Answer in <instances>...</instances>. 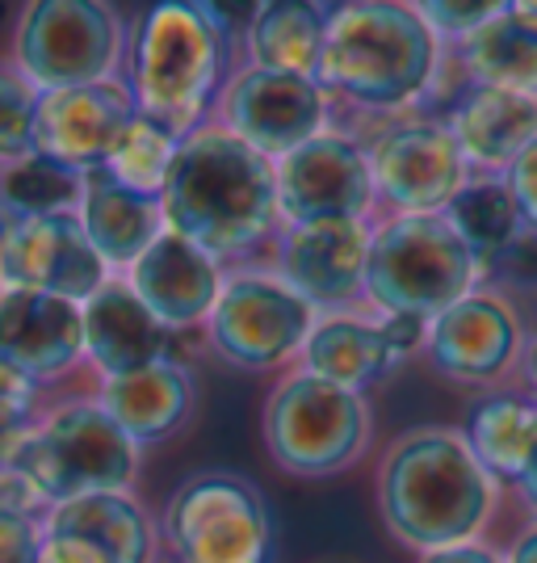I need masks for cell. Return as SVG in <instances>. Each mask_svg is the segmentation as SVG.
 <instances>
[{
	"mask_svg": "<svg viewBox=\"0 0 537 563\" xmlns=\"http://www.w3.org/2000/svg\"><path fill=\"white\" fill-rule=\"evenodd\" d=\"M143 450L118 429L97 396L64 399L25 433L9 467L22 475L43 505H64L93 493H131Z\"/></svg>",
	"mask_w": 537,
	"mask_h": 563,
	"instance_id": "8992f818",
	"label": "cell"
},
{
	"mask_svg": "<svg viewBox=\"0 0 537 563\" xmlns=\"http://www.w3.org/2000/svg\"><path fill=\"white\" fill-rule=\"evenodd\" d=\"M160 547L172 563H269L273 526L265 496L235 471H198L168 496Z\"/></svg>",
	"mask_w": 537,
	"mask_h": 563,
	"instance_id": "9c48e42d",
	"label": "cell"
},
{
	"mask_svg": "<svg viewBox=\"0 0 537 563\" xmlns=\"http://www.w3.org/2000/svg\"><path fill=\"white\" fill-rule=\"evenodd\" d=\"M160 521L135 493H93L43 514L38 563H156Z\"/></svg>",
	"mask_w": 537,
	"mask_h": 563,
	"instance_id": "e0dca14e",
	"label": "cell"
},
{
	"mask_svg": "<svg viewBox=\"0 0 537 563\" xmlns=\"http://www.w3.org/2000/svg\"><path fill=\"white\" fill-rule=\"evenodd\" d=\"M0 366L34 387L64 383L85 366V311L59 295L0 286Z\"/></svg>",
	"mask_w": 537,
	"mask_h": 563,
	"instance_id": "ac0fdd59",
	"label": "cell"
},
{
	"mask_svg": "<svg viewBox=\"0 0 537 563\" xmlns=\"http://www.w3.org/2000/svg\"><path fill=\"white\" fill-rule=\"evenodd\" d=\"M114 278L97 257L76 211L38 214V219H4L0 228V286L4 290H38L71 303H89Z\"/></svg>",
	"mask_w": 537,
	"mask_h": 563,
	"instance_id": "2e32d148",
	"label": "cell"
},
{
	"mask_svg": "<svg viewBox=\"0 0 537 563\" xmlns=\"http://www.w3.org/2000/svg\"><path fill=\"white\" fill-rule=\"evenodd\" d=\"M239 34L206 0H164L131 25L122 80L135 110L189 140L214 122V106L235 76Z\"/></svg>",
	"mask_w": 537,
	"mask_h": 563,
	"instance_id": "277c9868",
	"label": "cell"
},
{
	"mask_svg": "<svg viewBox=\"0 0 537 563\" xmlns=\"http://www.w3.org/2000/svg\"><path fill=\"white\" fill-rule=\"evenodd\" d=\"M0 228H4V219H0Z\"/></svg>",
	"mask_w": 537,
	"mask_h": 563,
	"instance_id": "b9f144b4",
	"label": "cell"
},
{
	"mask_svg": "<svg viewBox=\"0 0 537 563\" xmlns=\"http://www.w3.org/2000/svg\"><path fill=\"white\" fill-rule=\"evenodd\" d=\"M513 493H516V500H521V509H525V514H529L537 521V463L529 471H525L521 479H516Z\"/></svg>",
	"mask_w": 537,
	"mask_h": 563,
	"instance_id": "60d3db41",
	"label": "cell"
},
{
	"mask_svg": "<svg viewBox=\"0 0 537 563\" xmlns=\"http://www.w3.org/2000/svg\"><path fill=\"white\" fill-rule=\"evenodd\" d=\"M177 152H181V135H172L168 126L152 122L147 114H135L131 126L122 131V140L114 143L110 161L101 165V173H110L118 186L135 189V194L160 198Z\"/></svg>",
	"mask_w": 537,
	"mask_h": 563,
	"instance_id": "4dcf8cb0",
	"label": "cell"
},
{
	"mask_svg": "<svg viewBox=\"0 0 537 563\" xmlns=\"http://www.w3.org/2000/svg\"><path fill=\"white\" fill-rule=\"evenodd\" d=\"M470 85H491V89H513V93L537 97V38L500 18H491L479 34H470L462 47L449 51Z\"/></svg>",
	"mask_w": 537,
	"mask_h": 563,
	"instance_id": "83f0119b",
	"label": "cell"
},
{
	"mask_svg": "<svg viewBox=\"0 0 537 563\" xmlns=\"http://www.w3.org/2000/svg\"><path fill=\"white\" fill-rule=\"evenodd\" d=\"M445 64L441 38L416 0H349L332 4L320 85L340 110L361 118H403L433 93Z\"/></svg>",
	"mask_w": 537,
	"mask_h": 563,
	"instance_id": "3957f363",
	"label": "cell"
},
{
	"mask_svg": "<svg viewBox=\"0 0 537 563\" xmlns=\"http://www.w3.org/2000/svg\"><path fill=\"white\" fill-rule=\"evenodd\" d=\"M470 450L479 463L513 488L516 479L537 463V396L521 391H488L470 408V421L462 424Z\"/></svg>",
	"mask_w": 537,
	"mask_h": 563,
	"instance_id": "4316f807",
	"label": "cell"
},
{
	"mask_svg": "<svg viewBox=\"0 0 537 563\" xmlns=\"http://www.w3.org/2000/svg\"><path fill=\"white\" fill-rule=\"evenodd\" d=\"M445 219L488 265L529 235L504 177H470L462 194L445 207Z\"/></svg>",
	"mask_w": 537,
	"mask_h": 563,
	"instance_id": "f1b7e54d",
	"label": "cell"
},
{
	"mask_svg": "<svg viewBox=\"0 0 537 563\" xmlns=\"http://www.w3.org/2000/svg\"><path fill=\"white\" fill-rule=\"evenodd\" d=\"M374 219L353 223H290L269 249V269L320 316L366 307V265Z\"/></svg>",
	"mask_w": 537,
	"mask_h": 563,
	"instance_id": "9a60e30c",
	"label": "cell"
},
{
	"mask_svg": "<svg viewBox=\"0 0 537 563\" xmlns=\"http://www.w3.org/2000/svg\"><path fill=\"white\" fill-rule=\"evenodd\" d=\"M332 4L315 0H269L257 4L239 30V64L290 76H320Z\"/></svg>",
	"mask_w": 537,
	"mask_h": 563,
	"instance_id": "484cf974",
	"label": "cell"
},
{
	"mask_svg": "<svg viewBox=\"0 0 537 563\" xmlns=\"http://www.w3.org/2000/svg\"><path fill=\"white\" fill-rule=\"evenodd\" d=\"M85 173L51 161L43 152L0 168V219H38L80 207Z\"/></svg>",
	"mask_w": 537,
	"mask_h": 563,
	"instance_id": "f546056e",
	"label": "cell"
},
{
	"mask_svg": "<svg viewBox=\"0 0 537 563\" xmlns=\"http://www.w3.org/2000/svg\"><path fill=\"white\" fill-rule=\"evenodd\" d=\"M80 311H85V362L93 366L97 383L177 357V336L147 311L126 278H110Z\"/></svg>",
	"mask_w": 537,
	"mask_h": 563,
	"instance_id": "44dd1931",
	"label": "cell"
},
{
	"mask_svg": "<svg viewBox=\"0 0 537 563\" xmlns=\"http://www.w3.org/2000/svg\"><path fill=\"white\" fill-rule=\"evenodd\" d=\"M38 396H43V387H34V383L22 378L18 371L0 366V467L18 454V446L25 442V433L43 417Z\"/></svg>",
	"mask_w": 537,
	"mask_h": 563,
	"instance_id": "d6a6232c",
	"label": "cell"
},
{
	"mask_svg": "<svg viewBox=\"0 0 537 563\" xmlns=\"http://www.w3.org/2000/svg\"><path fill=\"white\" fill-rule=\"evenodd\" d=\"M525 345H529V324L513 299L495 286H479L474 295L458 299L428 324L421 357L433 375L458 387L500 391L508 378L521 375Z\"/></svg>",
	"mask_w": 537,
	"mask_h": 563,
	"instance_id": "7c38bea8",
	"label": "cell"
},
{
	"mask_svg": "<svg viewBox=\"0 0 537 563\" xmlns=\"http://www.w3.org/2000/svg\"><path fill=\"white\" fill-rule=\"evenodd\" d=\"M265 450L286 475L327 479L357 467L374 438L370 396L336 387L306 371H290L265 399L260 412Z\"/></svg>",
	"mask_w": 537,
	"mask_h": 563,
	"instance_id": "52a82bcc",
	"label": "cell"
},
{
	"mask_svg": "<svg viewBox=\"0 0 537 563\" xmlns=\"http://www.w3.org/2000/svg\"><path fill=\"white\" fill-rule=\"evenodd\" d=\"M34 114L38 93L18 71H0V168L34 156Z\"/></svg>",
	"mask_w": 537,
	"mask_h": 563,
	"instance_id": "1f68e13d",
	"label": "cell"
},
{
	"mask_svg": "<svg viewBox=\"0 0 537 563\" xmlns=\"http://www.w3.org/2000/svg\"><path fill=\"white\" fill-rule=\"evenodd\" d=\"M378 329H382V336L395 350L399 362L416 357L424 350V341H428V320H421V316H378Z\"/></svg>",
	"mask_w": 537,
	"mask_h": 563,
	"instance_id": "8d00e7d4",
	"label": "cell"
},
{
	"mask_svg": "<svg viewBox=\"0 0 537 563\" xmlns=\"http://www.w3.org/2000/svg\"><path fill=\"white\" fill-rule=\"evenodd\" d=\"M294 366L315 378H327L336 387L370 396L378 383L399 366V357L387 345L382 329H378V316L361 307V311H327V316H320Z\"/></svg>",
	"mask_w": 537,
	"mask_h": 563,
	"instance_id": "d4e9b609",
	"label": "cell"
},
{
	"mask_svg": "<svg viewBox=\"0 0 537 563\" xmlns=\"http://www.w3.org/2000/svg\"><path fill=\"white\" fill-rule=\"evenodd\" d=\"M160 207L168 232L193 240L227 269L260 265L281 232L273 161L219 122L181 140Z\"/></svg>",
	"mask_w": 537,
	"mask_h": 563,
	"instance_id": "6da1fadb",
	"label": "cell"
},
{
	"mask_svg": "<svg viewBox=\"0 0 537 563\" xmlns=\"http://www.w3.org/2000/svg\"><path fill=\"white\" fill-rule=\"evenodd\" d=\"M504 181L513 189V202H516V211H521L525 232L537 235V140L521 152V161L504 173Z\"/></svg>",
	"mask_w": 537,
	"mask_h": 563,
	"instance_id": "d590c367",
	"label": "cell"
},
{
	"mask_svg": "<svg viewBox=\"0 0 537 563\" xmlns=\"http://www.w3.org/2000/svg\"><path fill=\"white\" fill-rule=\"evenodd\" d=\"M135 97L126 80H101V85H80V89H59V93L38 97L34 114V152H43L59 165L76 173H97L110 161L114 143L131 126Z\"/></svg>",
	"mask_w": 537,
	"mask_h": 563,
	"instance_id": "d6986e66",
	"label": "cell"
},
{
	"mask_svg": "<svg viewBox=\"0 0 537 563\" xmlns=\"http://www.w3.org/2000/svg\"><path fill=\"white\" fill-rule=\"evenodd\" d=\"M43 517L0 509V563H38Z\"/></svg>",
	"mask_w": 537,
	"mask_h": 563,
	"instance_id": "e575fe53",
	"label": "cell"
},
{
	"mask_svg": "<svg viewBox=\"0 0 537 563\" xmlns=\"http://www.w3.org/2000/svg\"><path fill=\"white\" fill-rule=\"evenodd\" d=\"M76 219L97 249V257L105 261V269L122 278L135 261L164 235V207L160 198H147L135 189L118 186L110 173H85L80 189V207Z\"/></svg>",
	"mask_w": 537,
	"mask_h": 563,
	"instance_id": "cb8c5ba5",
	"label": "cell"
},
{
	"mask_svg": "<svg viewBox=\"0 0 537 563\" xmlns=\"http://www.w3.org/2000/svg\"><path fill=\"white\" fill-rule=\"evenodd\" d=\"M416 9L449 55L454 47H462L470 34H479L491 18H500L504 0H491V4H483V0H474V4L470 0H416Z\"/></svg>",
	"mask_w": 537,
	"mask_h": 563,
	"instance_id": "836d02e7",
	"label": "cell"
},
{
	"mask_svg": "<svg viewBox=\"0 0 537 563\" xmlns=\"http://www.w3.org/2000/svg\"><path fill=\"white\" fill-rule=\"evenodd\" d=\"M131 25L105 0H34L13 30V71L34 93L122 80Z\"/></svg>",
	"mask_w": 537,
	"mask_h": 563,
	"instance_id": "ba28073f",
	"label": "cell"
},
{
	"mask_svg": "<svg viewBox=\"0 0 537 563\" xmlns=\"http://www.w3.org/2000/svg\"><path fill=\"white\" fill-rule=\"evenodd\" d=\"M488 286V261L449 228L445 214H378L370 265H366V311L421 316L441 311Z\"/></svg>",
	"mask_w": 537,
	"mask_h": 563,
	"instance_id": "5b68a950",
	"label": "cell"
},
{
	"mask_svg": "<svg viewBox=\"0 0 537 563\" xmlns=\"http://www.w3.org/2000/svg\"><path fill=\"white\" fill-rule=\"evenodd\" d=\"M378 517L416 555L479 542L500 509L504 484L454 424H416L378 459Z\"/></svg>",
	"mask_w": 537,
	"mask_h": 563,
	"instance_id": "7a4b0ae2",
	"label": "cell"
},
{
	"mask_svg": "<svg viewBox=\"0 0 537 563\" xmlns=\"http://www.w3.org/2000/svg\"><path fill=\"white\" fill-rule=\"evenodd\" d=\"M281 228L290 223H353L378 219V189L370 173L366 135L327 126L324 135L273 161Z\"/></svg>",
	"mask_w": 537,
	"mask_h": 563,
	"instance_id": "4fadbf2b",
	"label": "cell"
},
{
	"mask_svg": "<svg viewBox=\"0 0 537 563\" xmlns=\"http://www.w3.org/2000/svg\"><path fill=\"white\" fill-rule=\"evenodd\" d=\"M214 122L227 126L265 161H281L294 147L336 126V101L315 76L265 71L239 64L214 106Z\"/></svg>",
	"mask_w": 537,
	"mask_h": 563,
	"instance_id": "5bb4252c",
	"label": "cell"
},
{
	"mask_svg": "<svg viewBox=\"0 0 537 563\" xmlns=\"http://www.w3.org/2000/svg\"><path fill=\"white\" fill-rule=\"evenodd\" d=\"M122 278L131 282V290L139 295L147 311L160 320L172 336L202 332L211 320L219 290L227 282V265L214 261L206 249H198L186 235L168 232L143 253Z\"/></svg>",
	"mask_w": 537,
	"mask_h": 563,
	"instance_id": "ffe728a7",
	"label": "cell"
},
{
	"mask_svg": "<svg viewBox=\"0 0 537 563\" xmlns=\"http://www.w3.org/2000/svg\"><path fill=\"white\" fill-rule=\"evenodd\" d=\"M504 13L516 30H525L529 38H537V0H504Z\"/></svg>",
	"mask_w": 537,
	"mask_h": 563,
	"instance_id": "ab89813d",
	"label": "cell"
},
{
	"mask_svg": "<svg viewBox=\"0 0 537 563\" xmlns=\"http://www.w3.org/2000/svg\"><path fill=\"white\" fill-rule=\"evenodd\" d=\"M504 563H537V521H529L504 551Z\"/></svg>",
	"mask_w": 537,
	"mask_h": 563,
	"instance_id": "f35d334b",
	"label": "cell"
},
{
	"mask_svg": "<svg viewBox=\"0 0 537 563\" xmlns=\"http://www.w3.org/2000/svg\"><path fill=\"white\" fill-rule=\"evenodd\" d=\"M366 152L378 189V214H445V207L474 177L445 118H391L382 131L366 135Z\"/></svg>",
	"mask_w": 537,
	"mask_h": 563,
	"instance_id": "8fae6325",
	"label": "cell"
},
{
	"mask_svg": "<svg viewBox=\"0 0 537 563\" xmlns=\"http://www.w3.org/2000/svg\"><path fill=\"white\" fill-rule=\"evenodd\" d=\"M315 320L320 311L294 295L269 265H239L227 269L202 336L227 366L278 371L286 362H299Z\"/></svg>",
	"mask_w": 537,
	"mask_h": 563,
	"instance_id": "30bf717a",
	"label": "cell"
},
{
	"mask_svg": "<svg viewBox=\"0 0 537 563\" xmlns=\"http://www.w3.org/2000/svg\"><path fill=\"white\" fill-rule=\"evenodd\" d=\"M97 404L118 421V429L135 446H156L177 438L198 408V387L181 357H164L156 366H143L135 375L101 378Z\"/></svg>",
	"mask_w": 537,
	"mask_h": 563,
	"instance_id": "603a6c76",
	"label": "cell"
},
{
	"mask_svg": "<svg viewBox=\"0 0 537 563\" xmlns=\"http://www.w3.org/2000/svg\"><path fill=\"white\" fill-rule=\"evenodd\" d=\"M445 126L454 131L474 177H504L537 140V97L467 85L445 114Z\"/></svg>",
	"mask_w": 537,
	"mask_h": 563,
	"instance_id": "7402d4cb",
	"label": "cell"
},
{
	"mask_svg": "<svg viewBox=\"0 0 537 563\" xmlns=\"http://www.w3.org/2000/svg\"><path fill=\"white\" fill-rule=\"evenodd\" d=\"M421 563H504V551H495L491 542H462V547H445L433 555H421Z\"/></svg>",
	"mask_w": 537,
	"mask_h": 563,
	"instance_id": "74e56055",
	"label": "cell"
}]
</instances>
